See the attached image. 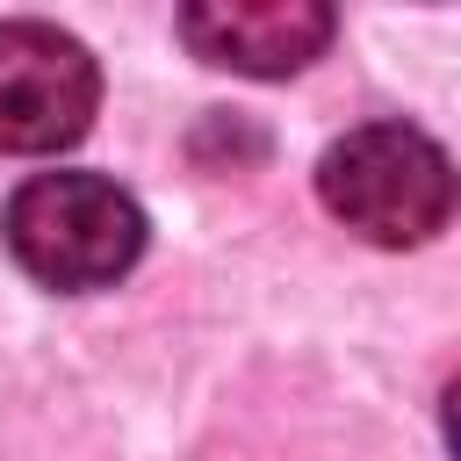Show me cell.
<instances>
[{"mask_svg": "<svg viewBox=\"0 0 461 461\" xmlns=\"http://www.w3.org/2000/svg\"><path fill=\"white\" fill-rule=\"evenodd\" d=\"M7 252L65 295L108 288L144 252V209L101 173H36L7 202Z\"/></svg>", "mask_w": 461, "mask_h": 461, "instance_id": "7a4b0ae2", "label": "cell"}, {"mask_svg": "<svg viewBox=\"0 0 461 461\" xmlns=\"http://www.w3.org/2000/svg\"><path fill=\"white\" fill-rule=\"evenodd\" d=\"M317 194L367 245H425L454 216V166L411 122H360L317 158Z\"/></svg>", "mask_w": 461, "mask_h": 461, "instance_id": "6da1fadb", "label": "cell"}, {"mask_svg": "<svg viewBox=\"0 0 461 461\" xmlns=\"http://www.w3.org/2000/svg\"><path fill=\"white\" fill-rule=\"evenodd\" d=\"M180 43L223 72L288 79L331 43V7H317V0H194V7H180Z\"/></svg>", "mask_w": 461, "mask_h": 461, "instance_id": "277c9868", "label": "cell"}, {"mask_svg": "<svg viewBox=\"0 0 461 461\" xmlns=\"http://www.w3.org/2000/svg\"><path fill=\"white\" fill-rule=\"evenodd\" d=\"M101 65L50 22H0V151H65L86 137Z\"/></svg>", "mask_w": 461, "mask_h": 461, "instance_id": "3957f363", "label": "cell"}]
</instances>
